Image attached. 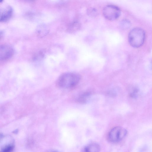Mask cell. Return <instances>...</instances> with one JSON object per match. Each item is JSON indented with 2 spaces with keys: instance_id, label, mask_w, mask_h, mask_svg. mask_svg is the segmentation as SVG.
I'll return each mask as SVG.
<instances>
[{
  "instance_id": "cell-1",
  "label": "cell",
  "mask_w": 152,
  "mask_h": 152,
  "mask_svg": "<svg viewBox=\"0 0 152 152\" xmlns=\"http://www.w3.org/2000/svg\"><path fill=\"white\" fill-rule=\"evenodd\" d=\"M80 79V75L74 72L64 73L58 78L57 83L58 86L64 88H69L76 86Z\"/></svg>"
},
{
  "instance_id": "cell-2",
  "label": "cell",
  "mask_w": 152,
  "mask_h": 152,
  "mask_svg": "<svg viewBox=\"0 0 152 152\" xmlns=\"http://www.w3.org/2000/svg\"><path fill=\"white\" fill-rule=\"evenodd\" d=\"M145 38L144 31L140 28H135L129 32L128 40L130 45L133 47L137 48L143 44Z\"/></svg>"
},
{
  "instance_id": "cell-3",
  "label": "cell",
  "mask_w": 152,
  "mask_h": 152,
  "mask_svg": "<svg viewBox=\"0 0 152 152\" xmlns=\"http://www.w3.org/2000/svg\"><path fill=\"white\" fill-rule=\"evenodd\" d=\"M127 133V131L125 129L121 126H116L110 131L108 139L111 142H118L125 138Z\"/></svg>"
},
{
  "instance_id": "cell-4",
  "label": "cell",
  "mask_w": 152,
  "mask_h": 152,
  "mask_svg": "<svg viewBox=\"0 0 152 152\" xmlns=\"http://www.w3.org/2000/svg\"><path fill=\"white\" fill-rule=\"evenodd\" d=\"M104 16L106 19L113 20L118 18L120 16L121 11L117 7L112 5L105 6L103 10Z\"/></svg>"
},
{
  "instance_id": "cell-5",
  "label": "cell",
  "mask_w": 152,
  "mask_h": 152,
  "mask_svg": "<svg viewBox=\"0 0 152 152\" xmlns=\"http://www.w3.org/2000/svg\"><path fill=\"white\" fill-rule=\"evenodd\" d=\"M13 49L9 45H0V61H5L11 58L13 55Z\"/></svg>"
},
{
  "instance_id": "cell-6",
  "label": "cell",
  "mask_w": 152,
  "mask_h": 152,
  "mask_svg": "<svg viewBox=\"0 0 152 152\" xmlns=\"http://www.w3.org/2000/svg\"><path fill=\"white\" fill-rule=\"evenodd\" d=\"M13 10L11 7H7L1 13L0 17V22L8 21L11 17L13 14Z\"/></svg>"
},
{
  "instance_id": "cell-7",
  "label": "cell",
  "mask_w": 152,
  "mask_h": 152,
  "mask_svg": "<svg viewBox=\"0 0 152 152\" xmlns=\"http://www.w3.org/2000/svg\"><path fill=\"white\" fill-rule=\"evenodd\" d=\"M49 28L46 25L41 24L38 25L36 32L38 37H44L49 32Z\"/></svg>"
},
{
  "instance_id": "cell-8",
  "label": "cell",
  "mask_w": 152,
  "mask_h": 152,
  "mask_svg": "<svg viewBox=\"0 0 152 152\" xmlns=\"http://www.w3.org/2000/svg\"><path fill=\"white\" fill-rule=\"evenodd\" d=\"M80 26V24L79 22L74 21L69 25L67 28V31L69 33H74L77 31Z\"/></svg>"
},
{
  "instance_id": "cell-9",
  "label": "cell",
  "mask_w": 152,
  "mask_h": 152,
  "mask_svg": "<svg viewBox=\"0 0 152 152\" xmlns=\"http://www.w3.org/2000/svg\"><path fill=\"white\" fill-rule=\"evenodd\" d=\"M100 150L99 145L96 143H92L90 144L84 148V150L85 152H98Z\"/></svg>"
},
{
  "instance_id": "cell-10",
  "label": "cell",
  "mask_w": 152,
  "mask_h": 152,
  "mask_svg": "<svg viewBox=\"0 0 152 152\" xmlns=\"http://www.w3.org/2000/svg\"><path fill=\"white\" fill-rule=\"evenodd\" d=\"M131 26V23L128 20L124 19L121 21L120 23L121 27L124 29L129 28Z\"/></svg>"
},
{
  "instance_id": "cell-11",
  "label": "cell",
  "mask_w": 152,
  "mask_h": 152,
  "mask_svg": "<svg viewBox=\"0 0 152 152\" xmlns=\"http://www.w3.org/2000/svg\"><path fill=\"white\" fill-rule=\"evenodd\" d=\"M87 13L90 17H94L97 14V12L95 9L90 8L87 10Z\"/></svg>"
},
{
  "instance_id": "cell-12",
  "label": "cell",
  "mask_w": 152,
  "mask_h": 152,
  "mask_svg": "<svg viewBox=\"0 0 152 152\" xmlns=\"http://www.w3.org/2000/svg\"><path fill=\"white\" fill-rule=\"evenodd\" d=\"M14 146L12 144H10L5 146L2 149V151L9 152L12 151L14 148Z\"/></svg>"
},
{
  "instance_id": "cell-13",
  "label": "cell",
  "mask_w": 152,
  "mask_h": 152,
  "mask_svg": "<svg viewBox=\"0 0 152 152\" xmlns=\"http://www.w3.org/2000/svg\"><path fill=\"white\" fill-rule=\"evenodd\" d=\"M3 1V0H0V2H2Z\"/></svg>"
},
{
  "instance_id": "cell-14",
  "label": "cell",
  "mask_w": 152,
  "mask_h": 152,
  "mask_svg": "<svg viewBox=\"0 0 152 152\" xmlns=\"http://www.w3.org/2000/svg\"><path fill=\"white\" fill-rule=\"evenodd\" d=\"M1 12L0 11V16H1Z\"/></svg>"
},
{
  "instance_id": "cell-15",
  "label": "cell",
  "mask_w": 152,
  "mask_h": 152,
  "mask_svg": "<svg viewBox=\"0 0 152 152\" xmlns=\"http://www.w3.org/2000/svg\"><path fill=\"white\" fill-rule=\"evenodd\" d=\"M28 0V1H33V0Z\"/></svg>"
}]
</instances>
